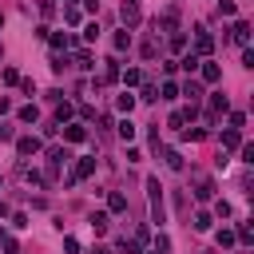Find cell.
<instances>
[{
	"label": "cell",
	"instance_id": "cell-36",
	"mask_svg": "<svg viewBox=\"0 0 254 254\" xmlns=\"http://www.w3.org/2000/svg\"><path fill=\"white\" fill-rule=\"evenodd\" d=\"M242 123H246V115H242V111H230V127H234V131H242Z\"/></svg>",
	"mask_w": 254,
	"mask_h": 254
},
{
	"label": "cell",
	"instance_id": "cell-3",
	"mask_svg": "<svg viewBox=\"0 0 254 254\" xmlns=\"http://www.w3.org/2000/svg\"><path fill=\"white\" fill-rule=\"evenodd\" d=\"M198 75H202V83H218V79H222V67H218L214 60H202V64H198Z\"/></svg>",
	"mask_w": 254,
	"mask_h": 254
},
{
	"label": "cell",
	"instance_id": "cell-31",
	"mask_svg": "<svg viewBox=\"0 0 254 254\" xmlns=\"http://www.w3.org/2000/svg\"><path fill=\"white\" fill-rule=\"evenodd\" d=\"M64 20H67V24H79V8L67 4V8H64Z\"/></svg>",
	"mask_w": 254,
	"mask_h": 254
},
{
	"label": "cell",
	"instance_id": "cell-22",
	"mask_svg": "<svg viewBox=\"0 0 254 254\" xmlns=\"http://www.w3.org/2000/svg\"><path fill=\"white\" fill-rule=\"evenodd\" d=\"M16 115H20V123H36V119H40V111H36L32 103H28V107H20Z\"/></svg>",
	"mask_w": 254,
	"mask_h": 254
},
{
	"label": "cell",
	"instance_id": "cell-40",
	"mask_svg": "<svg viewBox=\"0 0 254 254\" xmlns=\"http://www.w3.org/2000/svg\"><path fill=\"white\" fill-rule=\"evenodd\" d=\"M4 214H8V206H4V198H0V218H4Z\"/></svg>",
	"mask_w": 254,
	"mask_h": 254
},
{
	"label": "cell",
	"instance_id": "cell-13",
	"mask_svg": "<svg viewBox=\"0 0 254 254\" xmlns=\"http://www.w3.org/2000/svg\"><path fill=\"white\" fill-rule=\"evenodd\" d=\"M119 79H123V87H139L143 83V71L139 67H127V71H119Z\"/></svg>",
	"mask_w": 254,
	"mask_h": 254
},
{
	"label": "cell",
	"instance_id": "cell-30",
	"mask_svg": "<svg viewBox=\"0 0 254 254\" xmlns=\"http://www.w3.org/2000/svg\"><path fill=\"white\" fill-rule=\"evenodd\" d=\"M202 135H206V131H202V127H183V139H190V143H198V139H202Z\"/></svg>",
	"mask_w": 254,
	"mask_h": 254
},
{
	"label": "cell",
	"instance_id": "cell-8",
	"mask_svg": "<svg viewBox=\"0 0 254 254\" xmlns=\"http://www.w3.org/2000/svg\"><path fill=\"white\" fill-rule=\"evenodd\" d=\"M64 139H67V143H83V139H87V127H83V123H67V127H64Z\"/></svg>",
	"mask_w": 254,
	"mask_h": 254
},
{
	"label": "cell",
	"instance_id": "cell-33",
	"mask_svg": "<svg viewBox=\"0 0 254 254\" xmlns=\"http://www.w3.org/2000/svg\"><path fill=\"white\" fill-rule=\"evenodd\" d=\"M218 12H222V16H234L238 4H234V0H218Z\"/></svg>",
	"mask_w": 254,
	"mask_h": 254
},
{
	"label": "cell",
	"instance_id": "cell-15",
	"mask_svg": "<svg viewBox=\"0 0 254 254\" xmlns=\"http://www.w3.org/2000/svg\"><path fill=\"white\" fill-rule=\"evenodd\" d=\"M198 64H202V60H198L194 52H187V56H183V60H179L175 67H183V71H190V75H194V71H198Z\"/></svg>",
	"mask_w": 254,
	"mask_h": 254
},
{
	"label": "cell",
	"instance_id": "cell-32",
	"mask_svg": "<svg viewBox=\"0 0 254 254\" xmlns=\"http://www.w3.org/2000/svg\"><path fill=\"white\" fill-rule=\"evenodd\" d=\"M64 119H71V103H60L56 107V123H64Z\"/></svg>",
	"mask_w": 254,
	"mask_h": 254
},
{
	"label": "cell",
	"instance_id": "cell-35",
	"mask_svg": "<svg viewBox=\"0 0 254 254\" xmlns=\"http://www.w3.org/2000/svg\"><path fill=\"white\" fill-rule=\"evenodd\" d=\"M139 99H147V103H151V99H159V91H155L151 83H143V91H139Z\"/></svg>",
	"mask_w": 254,
	"mask_h": 254
},
{
	"label": "cell",
	"instance_id": "cell-43",
	"mask_svg": "<svg viewBox=\"0 0 254 254\" xmlns=\"http://www.w3.org/2000/svg\"><path fill=\"white\" fill-rule=\"evenodd\" d=\"M151 254H159V250H151Z\"/></svg>",
	"mask_w": 254,
	"mask_h": 254
},
{
	"label": "cell",
	"instance_id": "cell-26",
	"mask_svg": "<svg viewBox=\"0 0 254 254\" xmlns=\"http://www.w3.org/2000/svg\"><path fill=\"white\" fill-rule=\"evenodd\" d=\"M119 139H127V143L135 139V123H131V119H123V123H119Z\"/></svg>",
	"mask_w": 254,
	"mask_h": 254
},
{
	"label": "cell",
	"instance_id": "cell-14",
	"mask_svg": "<svg viewBox=\"0 0 254 254\" xmlns=\"http://www.w3.org/2000/svg\"><path fill=\"white\" fill-rule=\"evenodd\" d=\"M234 147H242V131H222V151H234Z\"/></svg>",
	"mask_w": 254,
	"mask_h": 254
},
{
	"label": "cell",
	"instance_id": "cell-23",
	"mask_svg": "<svg viewBox=\"0 0 254 254\" xmlns=\"http://www.w3.org/2000/svg\"><path fill=\"white\" fill-rule=\"evenodd\" d=\"M210 226H214V222H210V214H206V210H198V214H194V230H202V234H206Z\"/></svg>",
	"mask_w": 254,
	"mask_h": 254
},
{
	"label": "cell",
	"instance_id": "cell-24",
	"mask_svg": "<svg viewBox=\"0 0 254 254\" xmlns=\"http://www.w3.org/2000/svg\"><path fill=\"white\" fill-rule=\"evenodd\" d=\"M214 242H218L222 250H226V246H234V230H226V226H222V230L214 234Z\"/></svg>",
	"mask_w": 254,
	"mask_h": 254
},
{
	"label": "cell",
	"instance_id": "cell-39",
	"mask_svg": "<svg viewBox=\"0 0 254 254\" xmlns=\"http://www.w3.org/2000/svg\"><path fill=\"white\" fill-rule=\"evenodd\" d=\"M0 139H12V127H0Z\"/></svg>",
	"mask_w": 254,
	"mask_h": 254
},
{
	"label": "cell",
	"instance_id": "cell-21",
	"mask_svg": "<svg viewBox=\"0 0 254 254\" xmlns=\"http://www.w3.org/2000/svg\"><path fill=\"white\" fill-rule=\"evenodd\" d=\"M115 107H119V111H127V115H131V107H135V95H131V91H123V95H119V99H115Z\"/></svg>",
	"mask_w": 254,
	"mask_h": 254
},
{
	"label": "cell",
	"instance_id": "cell-4",
	"mask_svg": "<svg viewBox=\"0 0 254 254\" xmlns=\"http://www.w3.org/2000/svg\"><path fill=\"white\" fill-rule=\"evenodd\" d=\"M119 20H123L127 28H135V24H139V0H123V8H119Z\"/></svg>",
	"mask_w": 254,
	"mask_h": 254
},
{
	"label": "cell",
	"instance_id": "cell-17",
	"mask_svg": "<svg viewBox=\"0 0 254 254\" xmlns=\"http://www.w3.org/2000/svg\"><path fill=\"white\" fill-rule=\"evenodd\" d=\"M183 95H187V99L194 103V99L202 95V83H198V79H187V83H183Z\"/></svg>",
	"mask_w": 254,
	"mask_h": 254
},
{
	"label": "cell",
	"instance_id": "cell-18",
	"mask_svg": "<svg viewBox=\"0 0 254 254\" xmlns=\"http://www.w3.org/2000/svg\"><path fill=\"white\" fill-rule=\"evenodd\" d=\"M163 159H167V167H171V171H183V155H179L175 147H167V151H163Z\"/></svg>",
	"mask_w": 254,
	"mask_h": 254
},
{
	"label": "cell",
	"instance_id": "cell-28",
	"mask_svg": "<svg viewBox=\"0 0 254 254\" xmlns=\"http://www.w3.org/2000/svg\"><path fill=\"white\" fill-rule=\"evenodd\" d=\"M123 48H131V32H115V52H123Z\"/></svg>",
	"mask_w": 254,
	"mask_h": 254
},
{
	"label": "cell",
	"instance_id": "cell-20",
	"mask_svg": "<svg viewBox=\"0 0 254 254\" xmlns=\"http://www.w3.org/2000/svg\"><path fill=\"white\" fill-rule=\"evenodd\" d=\"M75 64H79V67H95V56H91L87 48H79V52H75Z\"/></svg>",
	"mask_w": 254,
	"mask_h": 254
},
{
	"label": "cell",
	"instance_id": "cell-10",
	"mask_svg": "<svg viewBox=\"0 0 254 254\" xmlns=\"http://www.w3.org/2000/svg\"><path fill=\"white\" fill-rule=\"evenodd\" d=\"M107 210H111V214H123V210H127V194H123V190H111V194H107Z\"/></svg>",
	"mask_w": 254,
	"mask_h": 254
},
{
	"label": "cell",
	"instance_id": "cell-25",
	"mask_svg": "<svg viewBox=\"0 0 254 254\" xmlns=\"http://www.w3.org/2000/svg\"><path fill=\"white\" fill-rule=\"evenodd\" d=\"M175 95H179V83H171V79H167V83L159 87V99H175Z\"/></svg>",
	"mask_w": 254,
	"mask_h": 254
},
{
	"label": "cell",
	"instance_id": "cell-34",
	"mask_svg": "<svg viewBox=\"0 0 254 254\" xmlns=\"http://www.w3.org/2000/svg\"><path fill=\"white\" fill-rule=\"evenodd\" d=\"M0 75H4V83H20V71H16V67H4Z\"/></svg>",
	"mask_w": 254,
	"mask_h": 254
},
{
	"label": "cell",
	"instance_id": "cell-9",
	"mask_svg": "<svg viewBox=\"0 0 254 254\" xmlns=\"http://www.w3.org/2000/svg\"><path fill=\"white\" fill-rule=\"evenodd\" d=\"M91 171H95V159H79V163H75V171H71V179H67V183H79V179H87V175H91Z\"/></svg>",
	"mask_w": 254,
	"mask_h": 254
},
{
	"label": "cell",
	"instance_id": "cell-41",
	"mask_svg": "<svg viewBox=\"0 0 254 254\" xmlns=\"http://www.w3.org/2000/svg\"><path fill=\"white\" fill-rule=\"evenodd\" d=\"M0 28H4V12H0Z\"/></svg>",
	"mask_w": 254,
	"mask_h": 254
},
{
	"label": "cell",
	"instance_id": "cell-7",
	"mask_svg": "<svg viewBox=\"0 0 254 254\" xmlns=\"http://www.w3.org/2000/svg\"><path fill=\"white\" fill-rule=\"evenodd\" d=\"M16 151L28 159V155H36V151H40V139H36V135H20V139H16Z\"/></svg>",
	"mask_w": 254,
	"mask_h": 254
},
{
	"label": "cell",
	"instance_id": "cell-27",
	"mask_svg": "<svg viewBox=\"0 0 254 254\" xmlns=\"http://www.w3.org/2000/svg\"><path fill=\"white\" fill-rule=\"evenodd\" d=\"M83 40H87V44H95V40H99V24H95V20L83 28Z\"/></svg>",
	"mask_w": 254,
	"mask_h": 254
},
{
	"label": "cell",
	"instance_id": "cell-1",
	"mask_svg": "<svg viewBox=\"0 0 254 254\" xmlns=\"http://www.w3.org/2000/svg\"><path fill=\"white\" fill-rule=\"evenodd\" d=\"M147 194H151V222H167V206H163V187L159 179H147Z\"/></svg>",
	"mask_w": 254,
	"mask_h": 254
},
{
	"label": "cell",
	"instance_id": "cell-2",
	"mask_svg": "<svg viewBox=\"0 0 254 254\" xmlns=\"http://www.w3.org/2000/svg\"><path fill=\"white\" fill-rule=\"evenodd\" d=\"M210 52H214V36L198 28V32H194V56L202 60V56H210Z\"/></svg>",
	"mask_w": 254,
	"mask_h": 254
},
{
	"label": "cell",
	"instance_id": "cell-16",
	"mask_svg": "<svg viewBox=\"0 0 254 254\" xmlns=\"http://www.w3.org/2000/svg\"><path fill=\"white\" fill-rule=\"evenodd\" d=\"M107 226H111V218H107V210H95V214H91V230H95V234H103Z\"/></svg>",
	"mask_w": 254,
	"mask_h": 254
},
{
	"label": "cell",
	"instance_id": "cell-37",
	"mask_svg": "<svg viewBox=\"0 0 254 254\" xmlns=\"http://www.w3.org/2000/svg\"><path fill=\"white\" fill-rule=\"evenodd\" d=\"M242 163H254V143H242Z\"/></svg>",
	"mask_w": 254,
	"mask_h": 254
},
{
	"label": "cell",
	"instance_id": "cell-19",
	"mask_svg": "<svg viewBox=\"0 0 254 254\" xmlns=\"http://www.w3.org/2000/svg\"><path fill=\"white\" fill-rule=\"evenodd\" d=\"M119 79V60H107V67H103V83H115Z\"/></svg>",
	"mask_w": 254,
	"mask_h": 254
},
{
	"label": "cell",
	"instance_id": "cell-6",
	"mask_svg": "<svg viewBox=\"0 0 254 254\" xmlns=\"http://www.w3.org/2000/svg\"><path fill=\"white\" fill-rule=\"evenodd\" d=\"M210 194H214V179H206V175H198V179H194V198H198V202H206Z\"/></svg>",
	"mask_w": 254,
	"mask_h": 254
},
{
	"label": "cell",
	"instance_id": "cell-29",
	"mask_svg": "<svg viewBox=\"0 0 254 254\" xmlns=\"http://www.w3.org/2000/svg\"><path fill=\"white\" fill-rule=\"evenodd\" d=\"M187 48V36L183 32H171V52H183Z\"/></svg>",
	"mask_w": 254,
	"mask_h": 254
},
{
	"label": "cell",
	"instance_id": "cell-5",
	"mask_svg": "<svg viewBox=\"0 0 254 254\" xmlns=\"http://www.w3.org/2000/svg\"><path fill=\"white\" fill-rule=\"evenodd\" d=\"M67 159H71V155H67L64 147H52V151H48V175H56V171H60Z\"/></svg>",
	"mask_w": 254,
	"mask_h": 254
},
{
	"label": "cell",
	"instance_id": "cell-12",
	"mask_svg": "<svg viewBox=\"0 0 254 254\" xmlns=\"http://www.w3.org/2000/svg\"><path fill=\"white\" fill-rule=\"evenodd\" d=\"M226 111H230V99H226L222 91H218V95H210V119H214V115H226Z\"/></svg>",
	"mask_w": 254,
	"mask_h": 254
},
{
	"label": "cell",
	"instance_id": "cell-42",
	"mask_svg": "<svg viewBox=\"0 0 254 254\" xmlns=\"http://www.w3.org/2000/svg\"><path fill=\"white\" fill-rule=\"evenodd\" d=\"M0 56H4V48H0Z\"/></svg>",
	"mask_w": 254,
	"mask_h": 254
},
{
	"label": "cell",
	"instance_id": "cell-38",
	"mask_svg": "<svg viewBox=\"0 0 254 254\" xmlns=\"http://www.w3.org/2000/svg\"><path fill=\"white\" fill-rule=\"evenodd\" d=\"M83 8L87 12H99V0H83Z\"/></svg>",
	"mask_w": 254,
	"mask_h": 254
},
{
	"label": "cell",
	"instance_id": "cell-11",
	"mask_svg": "<svg viewBox=\"0 0 254 254\" xmlns=\"http://www.w3.org/2000/svg\"><path fill=\"white\" fill-rule=\"evenodd\" d=\"M230 36H234V44H242V48H246V40H250V24H246V20H234Z\"/></svg>",
	"mask_w": 254,
	"mask_h": 254
}]
</instances>
